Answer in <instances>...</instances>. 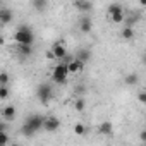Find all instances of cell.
Masks as SVG:
<instances>
[{
	"mask_svg": "<svg viewBox=\"0 0 146 146\" xmlns=\"http://www.w3.org/2000/svg\"><path fill=\"white\" fill-rule=\"evenodd\" d=\"M43 115H38V113H31V115H28L26 117V122L23 124V127H21V132H23V136H26V137H33L36 132H40L41 129H43Z\"/></svg>",
	"mask_w": 146,
	"mask_h": 146,
	"instance_id": "cell-1",
	"label": "cell"
},
{
	"mask_svg": "<svg viewBox=\"0 0 146 146\" xmlns=\"http://www.w3.org/2000/svg\"><path fill=\"white\" fill-rule=\"evenodd\" d=\"M14 40H16L17 45H33V41H35L33 29L29 26H26V24L19 26L16 29V33H14Z\"/></svg>",
	"mask_w": 146,
	"mask_h": 146,
	"instance_id": "cell-2",
	"label": "cell"
},
{
	"mask_svg": "<svg viewBox=\"0 0 146 146\" xmlns=\"http://www.w3.org/2000/svg\"><path fill=\"white\" fill-rule=\"evenodd\" d=\"M67 76H69L67 64L60 60V62H58V64L53 67V70H52V81H53L55 84H65V81H67Z\"/></svg>",
	"mask_w": 146,
	"mask_h": 146,
	"instance_id": "cell-3",
	"label": "cell"
},
{
	"mask_svg": "<svg viewBox=\"0 0 146 146\" xmlns=\"http://www.w3.org/2000/svg\"><path fill=\"white\" fill-rule=\"evenodd\" d=\"M36 98H38L43 105H46V103L53 98V90H52V86H50L48 83H41V84L36 88Z\"/></svg>",
	"mask_w": 146,
	"mask_h": 146,
	"instance_id": "cell-4",
	"label": "cell"
},
{
	"mask_svg": "<svg viewBox=\"0 0 146 146\" xmlns=\"http://www.w3.org/2000/svg\"><path fill=\"white\" fill-rule=\"evenodd\" d=\"M108 16L112 19V23L120 24L124 21V7L120 4H110L108 5Z\"/></svg>",
	"mask_w": 146,
	"mask_h": 146,
	"instance_id": "cell-5",
	"label": "cell"
},
{
	"mask_svg": "<svg viewBox=\"0 0 146 146\" xmlns=\"http://www.w3.org/2000/svg\"><path fill=\"white\" fill-rule=\"evenodd\" d=\"M60 127V120L57 117H45L43 119V129L46 132H55Z\"/></svg>",
	"mask_w": 146,
	"mask_h": 146,
	"instance_id": "cell-6",
	"label": "cell"
},
{
	"mask_svg": "<svg viewBox=\"0 0 146 146\" xmlns=\"http://www.w3.org/2000/svg\"><path fill=\"white\" fill-rule=\"evenodd\" d=\"M84 62H81V60H78V58H72L69 64H67V69H69V74H78V72H81L83 69H84Z\"/></svg>",
	"mask_w": 146,
	"mask_h": 146,
	"instance_id": "cell-7",
	"label": "cell"
},
{
	"mask_svg": "<svg viewBox=\"0 0 146 146\" xmlns=\"http://www.w3.org/2000/svg\"><path fill=\"white\" fill-rule=\"evenodd\" d=\"M12 19H14L12 9H9V7L0 9V24H9V23H12Z\"/></svg>",
	"mask_w": 146,
	"mask_h": 146,
	"instance_id": "cell-8",
	"label": "cell"
},
{
	"mask_svg": "<svg viewBox=\"0 0 146 146\" xmlns=\"http://www.w3.org/2000/svg\"><path fill=\"white\" fill-rule=\"evenodd\" d=\"M50 50L53 52V55H55V58H57V60H60V58L67 53V48H65V43H64V41H57Z\"/></svg>",
	"mask_w": 146,
	"mask_h": 146,
	"instance_id": "cell-9",
	"label": "cell"
},
{
	"mask_svg": "<svg viewBox=\"0 0 146 146\" xmlns=\"http://www.w3.org/2000/svg\"><path fill=\"white\" fill-rule=\"evenodd\" d=\"M74 7L81 12H91L93 11V4L90 0H74Z\"/></svg>",
	"mask_w": 146,
	"mask_h": 146,
	"instance_id": "cell-10",
	"label": "cell"
},
{
	"mask_svg": "<svg viewBox=\"0 0 146 146\" xmlns=\"http://www.w3.org/2000/svg\"><path fill=\"white\" fill-rule=\"evenodd\" d=\"M79 29H81L83 33H91V29H93V19H91L90 16H84V17L79 21Z\"/></svg>",
	"mask_w": 146,
	"mask_h": 146,
	"instance_id": "cell-11",
	"label": "cell"
},
{
	"mask_svg": "<svg viewBox=\"0 0 146 146\" xmlns=\"http://www.w3.org/2000/svg\"><path fill=\"white\" fill-rule=\"evenodd\" d=\"M74 58H78V60H81V62L86 64V62L91 58V50H90V48H79V50L76 52Z\"/></svg>",
	"mask_w": 146,
	"mask_h": 146,
	"instance_id": "cell-12",
	"label": "cell"
},
{
	"mask_svg": "<svg viewBox=\"0 0 146 146\" xmlns=\"http://www.w3.org/2000/svg\"><path fill=\"white\" fill-rule=\"evenodd\" d=\"M17 53H19V57H23V58L31 57V55H33V45H17Z\"/></svg>",
	"mask_w": 146,
	"mask_h": 146,
	"instance_id": "cell-13",
	"label": "cell"
},
{
	"mask_svg": "<svg viewBox=\"0 0 146 146\" xmlns=\"http://www.w3.org/2000/svg\"><path fill=\"white\" fill-rule=\"evenodd\" d=\"M31 4L36 12H45L48 7V0H31Z\"/></svg>",
	"mask_w": 146,
	"mask_h": 146,
	"instance_id": "cell-14",
	"label": "cell"
},
{
	"mask_svg": "<svg viewBox=\"0 0 146 146\" xmlns=\"http://www.w3.org/2000/svg\"><path fill=\"white\" fill-rule=\"evenodd\" d=\"M2 117H4L5 120H12V119L16 117V107H14V105H7V107L2 110Z\"/></svg>",
	"mask_w": 146,
	"mask_h": 146,
	"instance_id": "cell-15",
	"label": "cell"
},
{
	"mask_svg": "<svg viewBox=\"0 0 146 146\" xmlns=\"http://www.w3.org/2000/svg\"><path fill=\"white\" fill-rule=\"evenodd\" d=\"M98 132L100 134H103V136H110L112 132H113V127H112V122H102L100 124V127H98Z\"/></svg>",
	"mask_w": 146,
	"mask_h": 146,
	"instance_id": "cell-16",
	"label": "cell"
},
{
	"mask_svg": "<svg viewBox=\"0 0 146 146\" xmlns=\"http://www.w3.org/2000/svg\"><path fill=\"white\" fill-rule=\"evenodd\" d=\"M124 83H125L127 86H136V84L139 83V76L136 74V72H132V74H127V76L124 78Z\"/></svg>",
	"mask_w": 146,
	"mask_h": 146,
	"instance_id": "cell-17",
	"label": "cell"
},
{
	"mask_svg": "<svg viewBox=\"0 0 146 146\" xmlns=\"http://www.w3.org/2000/svg\"><path fill=\"white\" fill-rule=\"evenodd\" d=\"M139 17H141V14H134V16H129V17H124V26H129V28H134V24L139 21Z\"/></svg>",
	"mask_w": 146,
	"mask_h": 146,
	"instance_id": "cell-18",
	"label": "cell"
},
{
	"mask_svg": "<svg viewBox=\"0 0 146 146\" xmlns=\"http://www.w3.org/2000/svg\"><path fill=\"white\" fill-rule=\"evenodd\" d=\"M120 36H122V40H132V38L136 36V33H134V28H129V26H124V29H122V33H120Z\"/></svg>",
	"mask_w": 146,
	"mask_h": 146,
	"instance_id": "cell-19",
	"label": "cell"
},
{
	"mask_svg": "<svg viewBox=\"0 0 146 146\" xmlns=\"http://www.w3.org/2000/svg\"><path fill=\"white\" fill-rule=\"evenodd\" d=\"M86 108V102H84V98L83 96H78L76 100H74V110L76 112H83Z\"/></svg>",
	"mask_w": 146,
	"mask_h": 146,
	"instance_id": "cell-20",
	"label": "cell"
},
{
	"mask_svg": "<svg viewBox=\"0 0 146 146\" xmlns=\"http://www.w3.org/2000/svg\"><path fill=\"white\" fill-rule=\"evenodd\" d=\"M11 96V88L9 84H0V100H7Z\"/></svg>",
	"mask_w": 146,
	"mask_h": 146,
	"instance_id": "cell-21",
	"label": "cell"
},
{
	"mask_svg": "<svg viewBox=\"0 0 146 146\" xmlns=\"http://www.w3.org/2000/svg\"><path fill=\"white\" fill-rule=\"evenodd\" d=\"M11 83V76H9V72H0V84H9Z\"/></svg>",
	"mask_w": 146,
	"mask_h": 146,
	"instance_id": "cell-22",
	"label": "cell"
},
{
	"mask_svg": "<svg viewBox=\"0 0 146 146\" xmlns=\"http://www.w3.org/2000/svg\"><path fill=\"white\" fill-rule=\"evenodd\" d=\"M74 132H76L78 136H84V134H86V127H84L83 124H76V125H74Z\"/></svg>",
	"mask_w": 146,
	"mask_h": 146,
	"instance_id": "cell-23",
	"label": "cell"
},
{
	"mask_svg": "<svg viewBox=\"0 0 146 146\" xmlns=\"http://www.w3.org/2000/svg\"><path fill=\"white\" fill-rule=\"evenodd\" d=\"M9 143H11V137L7 134V131L5 132H0V146H2V144H9Z\"/></svg>",
	"mask_w": 146,
	"mask_h": 146,
	"instance_id": "cell-24",
	"label": "cell"
},
{
	"mask_svg": "<svg viewBox=\"0 0 146 146\" xmlns=\"http://www.w3.org/2000/svg\"><path fill=\"white\" fill-rule=\"evenodd\" d=\"M74 93H76V96H83V95L86 93V86H84V84L76 86V88H74Z\"/></svg>",
	"mask_w": 146,
	"mask_h": 146,
	"instance_id": "cell-25",
	"label": "cell"
},
{
	"mask_svg": "<svg viewBox=\"0 0 146 146\" xmlns=\"http://www.w3.org/2000/svg\"><path fill=\"white\" fill-rule=\"evenodd\" d=\"M7 129H9V124L5 120H0V132H5Z\"/></svg>",
	"mask_w": 146,
	"mask_h": 146,
	"instance_id": "cell-26",
	"label": "cell"
},
{
	"mask_svg": "<svg viewBox=\"0 0 146 146\" xmlns=\"http://www.w3.org/2000/svg\"><path fill=\"white\" fill-rule=\"evenodd\" d=\"M137 100H139V103H146V93L141 91V93L137 95Z\"/></svg>",
	"mask_w": 146,
	"mask_h": 146,
	"instance_id": "cell-27",
	"label": "cell"
},
{
	"mask_svg": "<svg viewBox=\"0 0 146 146\" xmlns=\"http://www.w3.org/2000/svg\"><path fill=\"white\" fill-rule=\"evenodd\" d=\"M45 57H46V58H50V60H53V58H55V55H53V52H52V50H48V52L45 53Z\"/></svg>",
	"mask_w": 146,
	"mask_h": 146,
	"instance_id": "cell-28",
	"label": "cell"
},
{
	"mask_svg": "<svg viewBox=\"0 0 146 146\" xmlns=\"http://www.w3.org/2000/svg\"><path fill=\"white\" fill-rule=\"evenodd\" d=\"M141 141H143V143H144V141H146V132H144V131H143V132H141Z\"/></svg>",
	"mask_w": 146,
	"mask_h": 146,
	"instance_id": "cell-29",
	"label": "cell"
},
{
	"mask_svg": "<svg viewBox=\"0 0 146 146\" xmlns=\"http://www.w3.org/2000/svg\"><path fill=\"white\" fill-rule=\"evenodd\" d=\"M139 4L141 5H146V0H139Z\"/></svg>",
	"mask_w": 146,
	"mask_h": 146,
	"instance_id": "cell-30",
	"label": "cell"
},
{
	"mask_svg": "<svg viewBox=\"0 0 146 146\" xmlns=\"http://www.w3.org/2000/svg\"><path fill=\"white\" fill-rule=\"evenodd\" d=\"M0 2H2V0H0Z\"/></svg>",
	"mask_w": 146,
	"mask_h": 146,
	"instance_id": "cell-31",
	"label": "cell"
}]
</instances>
